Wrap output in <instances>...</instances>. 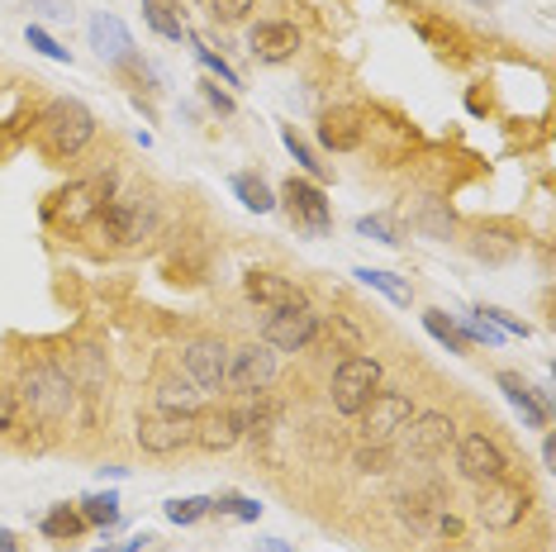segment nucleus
<instances>
[{
	"instance_id": "obj_1",
	"label": "nucleus",
	"mask_w": 556,
	"mask_h": 552,
	"mask_svg": "<svg viewBox=\"0 0 556 552\" xmlns=\"http://www.w3.org/2000/svg\"><path fill=\"white\" fill-rule=\"evenodd\" d=\"M15 396L29 405L34 419L62 424L72 414V405H77V381H72V376L62 372L58 362H34V367H24Z\"/></svg>"
},
{
	"instance_id": "obj_2",
	"label": "nucleus",
	"mask_w": 556,
	"mask_h": 552,
	"mask_svg": "<svg viewBox=\"0 0 556 552\" xmlns=\"http://www.w3.org/2000/svg\"><path fill=\"white\" fill-rule=\"evenodd\" d=\"M91 138H96V115L72 96L53 100V105L39 115V143H43L48 158H62V162L77 158Z\"/></svg>"
},
{
	"instance_id": "obj_3",
	"label": "nucleus",
	"mask_w": 556,
	"mask_h": 552,
	"mask_svg": "<svg viewBox=\"0 0 556 552\" xmlns=\"http://www.w3.org/2000/svg\"><path fill=\"white\" fill-rule=\"evenodd\" d=\"M96 219L110 243H119V248L143 243V238H153V229H157V210L148 196H110Z\"/></svg>"
},
{
	"instance_id": "obj_4",
	"label": "nucleus",
	"mask_w": 556,
	"mask_h": 552,
	"mask_svg": "<svg viewBox=\"0 0 556 552\" xmlns=\"http://www.w3.org/2000/svg\"><path fill=\"white\" fill-rule=\"evenodd\" d=\"M381 391V362L376 357H343L333 367V386H328V400H333L338 414H348V419H357L366 410V400Z\"/></svg>"
},
{
	"instance_id": "obj_5",
	"label": "nucleus",
	"mask_w": 556,
	"mask_h": 552,
	"mask_svg": "<svg viewBox=\"0 0 556 552\" xmlns=\"http://www.w3.org/2000/svg\"><path fill=\"white\" fill-rule=\"evenodd\" d=\"M414 400L409 391H395V386H381L371 400H366V410L357 414V429H362V443H390L404 424L414 419Z\"/></svg>"
},
{
	"instance_id": "obj_6",
	"label": "nucleus",
	"mask_w": 556,
	"mask_h": 552,
	"mask_svg": "<svg viewBox=\"0 0 556 552\" xmlns=\"http://www.w3.org/2000/svg\"><path fill=\"white\" fill-rule=\"evenodd\" d=\"M324 319L314 305H286V310H271V319L262 324V343L271 348V353H305V348L319 338Z\"/></svg>"
},
{
	"instance_id": "obj_7",
	"label": "nucleus",
	"mask_w": 556,
	"mask_h": 552,
	"mask_svg": "<svg viewBox=\"0 0 556 552\" xmlns=\"http://www.w3.org/2000/svg\"><path fill=\"white\" fill-rule=\"evenodd\" d=\"M186 443H195V414L181 410H153L138 419V448L153 457H172L181 453Z\"/></svg>"
},
{
	"instance_id": "obj_8",
	"label": "nucleus",
	"mask_w": 556,
	"mask_h": 552,
	"mask_svg": "<svg viewBox=\"0 0 556 552\" xmlns=\"http://www.w3.org/2000/svg\"><path fill=\"white\" fill-rule=\"evenodd\" d=\"M528 491L523 486H514L509 476H500V481H485L480 486V495H476V519L485 524V529H518L523 524V514H528Z\"/></svg>"
},
{
	"instance_id": "obj_9",
	"label": "nucleus",
	"mask_w": 556,
	"mask_h": 552,
	"mask_svg": "<svg viewBox=\"0 0 556 552\" xmlns=\"http://www.w3.org/2000/svg\"><path fill=\"white\" fill-rule=\"evenodd\" d=\"M276 381V353L267 343H243L229 348V372H224V386L238 396H262Z\"/></svg>"
},
{
	"instance_id": "obj_10",
	"label": "nucleus",
	"mask_w": 556,
	"mask_h": 552,
	"mask_svg": "<svg viewBox=\"0 0 556 552\" xmlns=\"http://www.w3.org/2000/svg\"><path fill=\"white\" fill-rule=\"evenodd\" d=\"M452 448H457V472L466 476V481L485 486V481L509 476V457H504V448L490 434H462Z\"/></svg>"
},
{
	"instance_id": "obj_11",
	"label": "nucleus",
	"mask_w": 556,
	"mask_h": 552,
	"mask_svg": "<svg viewBox=\"0 0 556 552\" xmlns=\"http://www.w3.org/2000/svg\"><path fill=\"white\" fill-rule=\"evenodd\" d=\"M404 448H409V457H419V462H433L442 457L452 443H457V424H452V414H442V410H424V414H414L409 424H404Z\"/></svg>"
},
{
	"instance_id": "obj_12",
	"label": "nucleus",
	"mask_w": 556,
	"mask_h": 552,
	"mask_svg": "<svg viewBox=\"0 0 556 552\" xmlns=\"http://www.w3.org/2000/svg\"><path fill=\"white\" fill-rule=\"evenodd\" d=\"M281 200H286V215L295 229H305V234H328V224H333V210H328V200L324 191L314 181H300V177H290L281 186Z\"/></svg>"
},
{
	"instance_id": "obj_13",
	"label": "nucleus",
	"mask_w": 556,
	"mask_h": 552,
	"mask_svg": "<svg viewBox=\"0 0 556 552\" xmlns=\"http://www.w3.org/2000/svg\"><path fill=\"white\" fill-rule=\"evenodd\" d=\"M181 367H186V381H191L195 391H219L224 372H229V348H224L219 338H195V343L181 353Z\"/></svg>"
},
{
	"instance_id": "obj_14",
	"label": "nucleus",
	"mask_w": 556,
	"mask_h": 552,
	"mask_svg": "<svg viewBox=\"0 0 556 552\" xmlns=\"http://www.w3.org/2000/svg\"><path fill=\"white\" fill-rule=\"evenodd\" d=\"M295 48H300V29L286 20H262V24H252V34H248V53L257 62H271V67L295 58Z\"/></svg>"
},
{
	"instance_id": "obj_15",
	"label": "nucleus",
	"mask_w": 556,
	"mask_h": 552,
	"mask_svg": "<svg viewBox=\"0 0 556 552\" xmlns=\"http://www.w3.org/2000/svg\"><path fill=\"white\" fill-rule=\"evenodd\" d=\"M319 138H324V148H333V153H352V148H362V138H366L362 110H352V105L328 110V115L319 120Z\"/></svg>"
},
{
	"instance_id": "obj_16",
	"label": "nucleus",
	"mask_w": 556,
	"mask_h": 552,
	"mask_svg": "<svg viewBox=\"0 0 556 552\" xmlns=\"http://www.w3.org/2000/svg\"><path fill=\"white\" fill-rule=\"evenodd\" d=\"M238 438H243L238 410H210V414H195V443L205 448V453H229Z\"/></svg>"
},
{
	"instance_id": "obj_17",
	"label": "nucleus",
	"mask_w": 556,
	"mask_h": 552,
	"mask_svg": "<svg viewBox=\"0 0 556 552\" xmlns=\"http://www.w3.org/2000/svg\"><path fill=\"white\" fill-rule=\"evenodd\" d=\"M243 291L257 300V305H267V310H286V305H300V300H305L290 276H276V272H248Z\"/></svg>"
},
{
	"instance_id": "obj_18",
	"label": "nucleus",
	"mask_w": 556,
	"mask_h": 552,
	"mask_svg": "<svg viewBox=\"0 0 556 552\" xmlns=\"http://www.w3.org/2000/svg\"><path fill=\"white\" fill-rule=\"evenodd\" d=\"M58 200H62V219L86 224V219H96L100 205L110 200V181H77V186H67Z\"/></svg>"
},
{
	"instance_id": "obj_19",
	"label": "nucleus",
	"mask_w": 556,
	"mask_h": 552,
	"mask_svg": "<svg viewBox=\"0 0 556 552\" xmlns=\"http://www.w3.org/2000/svg\"><path fill=\"white\" fill-rule=\"evenodd\" d=\"M495 386L504 391V400H509V405L528 419V429H547V400H538L533 391H528L523 376H518V372H500Z\"/></svg>"
},
{
	"instance_id": "obj_20",
	"label": "nucleus",
	"mask_w": 556,
	"mask_h": 552,
	"mask_svg": "<svg viewBox=\"0 0 556 552\" xmlns=\"http://www.w3.org/2000/svg\"><path fill=\"white\" fill-rule=\"evenodd\" d=\"M86 34H91V48L100 58H110V62H124L134 53V39H129V29L115 20V15H96L91 24H86Z\"/></svg>"
},
{
	"instance_id": "obj_21",
	"label": "nucleus",
	"mask_w": 556,
	"mask_h": 552,
	"mask_svg": "<svg viewBox=\"0 0 556 552\" xmlns=\"http://www.w3.org/2000/svg\"><path fill=\"white\" fill-rule=\"evenodd\" d=\"M229 186H233V196L243 200L252 215H271V210H276V196H271V186L262 181V177H248V172H238Z\"/></svg>"
},
{
	"instance_id": "obj_22",
	"label": "nucleus",
	"mask_w": 556,
	"mask_h": 552,
	"mask_svg": "<svg viewBox=\"0 0 556 552\" xmlns=\"http://www.w3.org/2000/svg\"><path fill=\"white\" fill-rule=\"evenodd\" d=\"M77 510H81V519L91 524V529H115V524H119V495H115V491L86 495Z\"/></svg>"
},
{
	"instance_id": "obj_23",
	"label": "nucleus",
	"mask_w": 556,
	"mask_h": 552,
	"mask_svg": "<svg viewBox=\"0 0 556 552\" xmlns=\"http://www.w3.org/2000/svg\"><path fill=\"white\" fill-rule=\"evenodd\" d=\"M352 276H357L362 286H371V291L390 296V300H395V305H409V296H414V291H409V281H400L395 272H381V267H357Z\"/></svg>"
},
{
	"instance_id": "obj_24",
	"label": "nucleus",
	"mask_w": 556,
	"mask_h": 552,
	"mask_svg": "<svg viewBox=\"0 0 556 552\" xmlns=\"http://www.w3.org/2000/svg\"><path fill=\"white\" fill-rule=\"evenodd\" d=\"M86 529H91V524H86L81 510H72V505H58V510L43 514V534L58 538V543H62V538H81Z\"/></svg>"
},
{
	"instance_id": "obj_25",
	"label": "nucleus",
	"mask_w": 556,
	"mask_h": 552,
	"mask_svg": "<svg viewBox=\"0 0 556 552\" xmlns=\"http://www.w3.org/2000/svg\"><path fill=\"white\" fill-rule=\"evenodd\" d=\"M143 20L153 24L162 39H181L186 34V24H181V15H176L172 0H143Z\"/></svg>"
},
{
	"instance_id": "obj_26",
	"label": "nucleus",
	"mask_w": 556,
	"mask_h": 552,
	"mask_svg": "<svg viewBox=\"0 0 556 552\" xmlns=\"http://www.w3.org/2000/svg\"><path fill=\"white\" fill-rule=\"evenodd\" d=\"M157 410L200 414V391H195L191 381H162V391H157Z\"/></svg>"
},
{
	"instance_id": "obj_27",
	"label": "nucleus",
	"mask_w": 556,
	"mask_h": 552,
	"mask_svg": "<svg viewBox=\"0 0 556 552\" xmlns=\"http://www.w3.org/2000/svg\"><path fill=\"white\" fill-rule=\"evenodd\" d=\"M424 329L438 338L442 348H447V353H466V338L457 334V324H452L447 315H442V310H424Z\"/></svg>"
},
{
	"instance_id": "obj_28",
	"label": "nucleus",
	"mask_w": 556,
	"mask_h": 552,
	"mask_svg": "<svg viewBox=\"0 0 556 552\" xmlns=\"http://www.w3.org/2000/svg\"><path fill=\"white\" fill-rule=\"evenodd\" d=\"M210 505H214V500H205V495H186V500H167V505H162V514H167L176 529H186V524L205 519Z\"/></svg>"
},
{
	"instance_id": "obj_29",
	"label": "nucleus",
	"mask_w": 556,
	"mask_h": 552,
	"mask_svg": "<svg viewBox=\"0 0 556 552\" xmlns=\"http://www.w3.org/2000/svg\"><path fill=\"white\" fill-rule=\"evenodd\" d=\"M504 229H480L476 234V243H471V253L476 258H485V262H509L518 253V238H504V243H495Z\"/></svg>"
},
{
	"instance_id": "obj_30",
	"label": "nucleus",
	"mask_w": 556,
	"mask_h": 552,
	"mask_svg": "<svg viewBox=\"0 0 556 552\" xmlns=\"http://www.w3.org/2000/svg\"><path fill=\"white\" fill-rule=\"evenodd\" d=\"M390 462H395V457H390V448H386V443H362L357 453H352V467L366 472V476L390 472Z\"/></svg>"
},
{
	"instance_id": "obj_31",
	"label": "nucleus",
	"mask_w": 556,
	"mask_h": 552,
	"mask_svg": "<svg viewBox=\"0 0 556 552\" xmlns=\"http://www.w3.org/2000/svg\"><path fill=\"white\" fill-rule=\"evenodd\" d=\"M452 324H457V334L466 338V343H490V348H495V343H504V334H500V329H495V324H490V319H471V315H457Z\"/></svg>"
},
{
	"instance_id": "obj_32",
	"label": "nucleus",
	"mask_w": 556,
	"mask_h": 552,
	"mask_svg": "<svg viewBox=\"0 0 556 552\" xmlns=\"http://www.w3.org/2000/svg\"><path fill=\"white\" fill-rule=\"evenodd\" d=\"M357 234H362V238H376V243H390V248L400 243V229H395V224H390L386 215H362V219H357Z\"/></svg>"
},
{
	"instance_id": "obj_33",
	"label": "nucleus",
	"mask_w": 556,
	"mask_h": 552,
	"mask_svg": "<svg viewBox=\"0 0 556 552\" xmlns=\"http://www.w3.org/2000/svg\"><path fill=\"white\" fill-rule=\"evenodd\" d=\"M281 143L290 148V158H295V162H300V167H305V172H309V177H324V162H314V153H309V143H305V138H300L295 129H281Z\"/></svg>"
},
{
	"instance_id": "obj_34",
	"label": "nucleus",
	"mask_w": 556,
	"mask_h": 552,
	"mask_svg": "<svg viewBox=\"0 0 556 552\" xmlns=\"http://www.w3.org/2000/svg\"><path fill=\"white\" fill-rule=\"evenodd\" d=\"M476 315H485V319H490V324H495V329H500V334H518V338H528V334H533V329H528V324H523V319H514V315H509V310H500V305H480V310H476Z\"/></svg>"
},
{
	"instance_id": "obj_35",
	"label": "nucleus",
	"mask_w": 556,
	"mask_h": 552,
	"mask_svg": "<svg viewBox=\"0 0 556 552\" xmlns=\"http://www.w3.org/2000/svg\"><path fill=\"white\" fill-rule=\"evenodd\" d=\"M210 510L233 514V519H257V514H262V505H257V500H248V495H219Z\"/></svg>"
},
{
	"instance_id": "obj_36",
	"label": "nucleus",
	"mask_w": 556,
	"mask_h": 552,
	"mask_svg": "<svg viewBox=\"0 0 556 552\" xmlns=\"http://www.w3.org/2000/svg\"><path fill=\"white\" fill-rule=\"evenodd\" d=\"M195 58H200V62H205V67H210V72H214V77H219L224 86H238V72H233V67H229V62H224L219 53H214V48H205V43H195Z\"/></svg>"
},
{
	"instance_id": "obj_37",
	"label": "nucleus",
	"mask_w": 556,
	"mask_h": 552,
	"mask_svg": "<svg viewBox=\"0 0 556 552\" xmlns=\"http://www.w3.org/2000/svg\"><path fill=\"white\" fill-rule=\"evenodd\" d=\"M100 381H105V367H100V353H96V348H81V386H86V391H96Z\"/></svg>"
},
{
	"instance_id": "obj_38",
	"label": "nucleus",
	"mask_w": 556,
	"mask_h": 552,
	"mask_svg": "<svg viewBox=\"0 0 556 552\" xmlns=\"http://www.w3.org/2000/svg\"><path fill=\"white\" fill-rule=\"evenodd\" d=\"M248 10H252V0H210V15H214V20H224V24L243 20Z\"/></svg>"
},
{
	"instance_id": "obj_39",
	"label": "nucleus",
	"mask_w": 556,
	"mask_h": 552,
	"mask_svg": "<svg viewBox=\"0 0 556 552\" xmlns=\"http://www.w3.org/2000/svg\"><path fill=\"white\" fill-rule=\"evenodd\" d=\"M29 48H39L43 58H53V62H67V48H58L53 43V34H43L39 24H29Z\"/></svg>"
},
{
	"instance_id": "obj_40",
	"label": "nucleus",
	"mask_w": 556,
	"mask_h": 552,
	"mask_svg": "<svg viewBox=\"0 0 556 552\" xmlns=\"http://www.w3.org/2000/svg\"><path fill=\"white\" fill-rule=\"evenodd\" d=\"M15 414H20V396L10 391V386H0V434L15 424Z\"/></svg>"
},
{
	"instance_id": "obj_41",
	"label": "nucleus",
	"mask_w": 556,
	"mask_h": 552,
	"mask_svg": "<svg viewBox=\"0 0 556 552\" xmlns=\"http://www.w3.org/2000/svg\"><path fill=\"white\" fill-rule=\"evenodd\" d=\"M205 96H210V105H214V110H219V115H229V110H233V100H229V96H224V91H219V86H205Z\"/></svg>"
},
{
	"instance_id": "obj_42",
	"label": "nucleus",
	"mask_w": 556,
	"mask_h": 552,
	"mask_svg": "<svg viewBox=\"0 0 556 552\" xmlns=\"http://www.w3.org/2000/svg\"><path fill=\"white\" fill-rule=\"evenodd\" d=\"M143 543H153V538H148V534H138V538H129V543H119V548H100V552H138Z\"/></svg>"
},
{
	"instance_id": "obj_43",
	"label": "nucleus",
	"mask_w": 556,
	"mask_h": 552,
	"mask_svg": "<svg viewBox=\"0 0 556 552\" xmlns=\"http://www.w3.org/2000/svg\"><path fill=\"white\" fill-rule=\"evenodd\" d=\"M257 552H290V548L281 543V538H262V543H257Z\"/></svg>"
},
{
	"instance_id": "obj_44",
	"label": "nucleus",
	"mask_w": 556,
	"mask_h": 552,
	"mask_svg": "<svg viewBox=\"0 0 556 552\" xmlns=\"http://www.w3.org/2000/svg\"><path fill=\"white\" fill-rule=\"evenodd\" d=\"M0 552H15V534H10L5 524H0Z\"/></svg>"
},
{
	"instance_id": "obj_45",
	"label": "nucleus",
	"mask_w": 556,
	"mask_h": 552,
	"mask_svg": "<svg viewBox=\"0 0 556 552\" xmlns=\"http://www.w3.org/2000/svg\"><path fill=\"white\" fill-rule=\"evenodd\" d=\"M471 5H490V0H471Z\"/></svg>"
}]
</instances>
